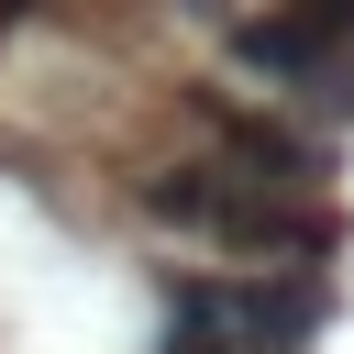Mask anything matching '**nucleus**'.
Returning <instances> with one entry per match:
<instances>
[{"label":"nucleus","instance_id":"nucleus-3","mask_svg":"<svg viewBox=\"0 0 354 354\" xmlns=\"http://www.w3.org/2000/svg\"><path fill=\"white\" fill-rule=\"evenodd\" d=\"M232 66H243V77H266V88H288V100H310L321 122H354V44H343V33H321L299 0L243 11V22H232Z\"/></svg>","mask_w":354,"mask_h":354},{"label":"nucleus","instance_id":"nucleus-5","mask_svg":"<svg viewBox=\"0 0 354 354\" xmlns=\"http://www.w3.org/2000/svg\"><path fill=\"white\" fill-rule=\"evenodd\" d=\"M188 11H221V0H188Z\"/></svg>","mask_w":354,"mask_h":354},{"label":"nucleus","instance_id":"nucleus-2","mask_svg":"<svg viewBox=\"0 0 354 354\" xmlns=\"http://www.w3.org/2000/svg\"><path fill=\"white\" fill-rule=\"evenodd\" d=\"M332 321V277L266 266V277H166V343L155 354H310Z\"/></svg>","mask_w":354,"mask_h":354},{"label":"nucleus","instance_id":"nucleus-1","mask_svg":"<svg viewBox=\"0 0 354 354\" xmlns=\"http://www.w3.org/2000/svg\"><path fill=\"white\" fill-rule=\"evenodd\" d=\"M144 221H166L188 243H221V254H266V266H321L343 243V210L332 199L254 188L243 166H155L144 177Z\"/></svg>","mask_w":354,"mask_h":354},{"label":"nucleus","instance_id":"nucleus-4","mask_svg":"<svg viewBox=\"0 0 354 354\" xmlns=\"http://www.w3.org/2000/svg\"><path fill=\"white\" fill-rule=\"evenodd\" d=\"M210 133H221V166H243L254 188H288V199H321L332 188V144L321 133H288V122L232 111V100H210Z\"/></svg>","mask_w":354,"mask_h":354}]
</instances>
